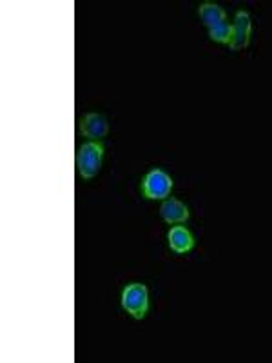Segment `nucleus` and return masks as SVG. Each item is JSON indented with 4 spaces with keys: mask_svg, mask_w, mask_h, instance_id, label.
Wrapping results in <instances>:
<instances>
[{
    "mask_svg": "<svg viewBox=\"0 0 272 363\" xmlns=\"http://www.w3.org/2000/svg\"><path fill=\"white\" fill-rule=\"evenodd\" d=\"M122 307L135 320H142L149 311V293L144 283H129L122 291Z\"/></svg>",
    "mask_w": 272,
    "mask_h": 363,
    "instance_id": "2",
    "label": "nucleus"
},
{
    "mask_svg": "<svg viewBox=\"0 0 272 363\" xmlns=\"http://www.w3.org/2000/svg\"><path fill=\"white\" fill-rule=\"evenodd\" d=\"M167 242H169L171 251H174L176 255H185L194 247L193 235H191L187 227L183 226H174L167 233Z\"/></svg>",
    "mask_w": 272,
    "mask_h": 363,
    "instance_id": "6",
    "label": "nucleus"
},
{
    "mask_svg": "<svg viewBox=\"0 0 272 363\" xmlns=\"http://www.w3.org/2000/svg\"><path fill=\"white\" fill-rule=\"evenodd\" d=\"M80 131L84 133V137L91 138V140H99L103 138L109 131V124L105 120V117L99 113H90L85 115V118L80 124Z\"/></svg>",
    "mask_w": 272,
    "mask_h": 363,
    "instance_id": "7",
    "label": "nucleus"
},
{
    "mask_svg": "<svg viewBox=\"0 0 272 363\" xmlns=\"http://www.w3.org/2000/svg\"><path fill=\"white\" fill-rule=\"evenodd\" d=\"M209 37H211V40H214V42L230 44V38H232V24H229L227 20L216 24V26L209 28Z\"/></svg>",
    "mask_w": 272,
    "mask_h": 363,
    "instance_id": "9",
    "label": "nucleus"
},
{
    "mask_svg": "<svg viewBox=\"0 0 272 363\" xmlns=\"http://www.w3.org/2000/svg\"><path fill=\"white\" fill-rule=\"evenodd\" d=\"M250 31H253V22H250V15L247 11H238L236 13L235 24H232V38H230L229 46L239 51L244 47L249 46Z\"/></svg>",
    "mask_w": 272,
    "mask_h": 363,
    "instance_id": "4",
    "label": "nucleus"
},
{
    "mask_svg": "<svg viewBox=\"0 0 272 363\" xmlns=\"http://www.w3.org/2000/svg\"><path fill=\"white\" fill-rule=\"evenodd\" d=\"M103 147L99 142H85L76 153V167L82 178L90 180L99 175L100 167H102Z\"/></svg>",
    "mask_w": 272,
    "mask_h": 363,
    "instance_id": "1",
    "label": "nucleus"
},
{
    "mask_svg": "<svg viewBox=\"0 0 272 363\" xmlns=\"http://www.w3.org/2000/svg\"><path fill=\"white\" fill-rule=\"evenodd\" d=\"M198 15H200V19L203 20V24H205L207 28H212L216 24L227 20L226 10L220 8L218 4H214V2H205V4L200 6Z\"/></svg>",
    "mask_w": 272,
    "mask_h": 363,
    "instance_id": "8",
    "label": "nucleus"
},
{
    "mask_svg": "<svg viewBox=\"0 0 272 363\" xmlns=\"http://www.w3.org/2000/svg\"><path fill=\"white\" fill-rule=\"evenodd\" d=\"M171 189H173V180L162 169L149 171L142 182V191L144 196L149 200H165L169 199Z\"/></svg>",
    "mask_w": 272,
    "mask_h": 363,
    "instance_id": "3",
    "label": "nucleus"
},
{
    "mask_svg": "<svg viewBox=\"0 0 272 363\" xmlns=\"http://www.w3.org/2000/svg\"><path fill=\"white\" fill-rule=\"evenodd\" d=\"M160 217L165 223H183L187 222L189 218V209L183 202L176 199H165L164 203L160 205Z\"/></svg>",
    "mask_w": 272,
    "mask_h": 363,
    "instance_id": "5",
    "label": "nucleus"
}]
</instances>
